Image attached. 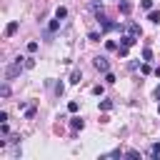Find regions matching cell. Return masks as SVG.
I'll use <instances>...</instances> for the list:
<instances>
[{
    "mask_svg": "<svg viewBox=\"0 0 160 160\" xmlns=\"http://www.w3.org/2000/svg\"><path fill=\"white\" fill-rule=\"evenodd\" d=\"M58 28H60V18H52V20L48 22V32H45V38H50L52 32H58Z\"/></svg>",
    "mask_w": 160,
    "mask_h": 160,
    "instance_id": "cell-2",
    "label": "cell"
},
{
    "mask_svg": "<svg viewBox=\"0 0 160 160\" xmlns=\"http://www.w3.org/2000/svg\"><path fill=\"white\" fill-rule=\"evenodd\" d=\"M102 158H122V152H120V150H110V152L102 155Z\"/></svg>",
    "mask_w": 160,
    "mask_h": 160,
    "instance_id": "cell-18",
    "label": "cell"
},
{
    "mask_svg": "<svg viewBox=\"0 0 160 160\" xmlns=\"http://www.w3.org/2000/svg\"><path fill=\"white\" fill-rule=\"evenodd\" d=\"M80 80H82V72H80V70H78V68H75V70H72V72H70V82H72V85H78V82H80Z\"/></svg>",
    "mask_w": 160,
    "mask_h": 160,
    "instance_id": "cell-6",
    "label": "cell"
},
{
    "mask_svg": "<svg viewBox=\"0 0 160 160\" xmlns=\"http://www.w3.org/2000/svg\"><path fill=\"white\" fill-rule=\"evenodd\" d=\"M70 128H72V130H82V128H85V120L75 115V118H70Z\"/></svg>",
    "mask_w": 160,
    "mask_h": 160,
    "instance_id": "cell-4",
    "label": "cell"
},
{
    "mask_svg": "<svg viewBox=\"0 0 160 160\" xmlns=\"http://www.w3.org/2000/svg\"><path fill=\"white\" fill-rule=\"evenodd\" d=\"M105 48H108V50H118V45H115V40H108V42H105Z\"/></svg>",
    "mask_w": 160,
    "mask_h": 160,
    "instance_id": "cell-20",
    "label": "cell"
},
{
    "mask_svg": "<svg viewBox=\"0 0 160 160\" xmlns=\"http://www.w3.org/2000/svg\"><path fill=\"white\" fill-rule=\"evenodd\" d=\"M92 65H95V70H100V72H108V70H110L108 58H95V60H92Z\"/></svg>",
    "mask_w": 160,
    "mask_h": 160,
    "instance_id": "cell-1",
    "label": "cell"
},
{
    "mask_svg": "<svg viewBox=\"0 0 160 160\" xmlns=\"http://www.w3.org/2000/svg\"><path fill=\"white\" fill-rule=\"evenodd\" d=\"M35 68V60L32 58H25V70H32Z\"/></svg>",
    "mask_w": 160,
    "mask_h": 160,
    "instance_id": "cell-16",
    "label": "cell"
},
{
    "mask_svg": "<svg viewBox=\"0 0 160 160\" xmlns=\"http://www.w3.org/2000/svg\"><path fill=\"white\" fill-rule=\"evenodd\" d=\"M128 30H130V35H135V38H140V35H142V30H140V25H138V22H130V25H128Z\"/></svg>",
    "mask_w": 160,
    "mask_h": 160,
    "instance_id": "cell-5",
    "label": "cell"
},
{
    "mask_svg": "<svg viewBox=\"0 0 160 160\" xmlns=\"http://www.w3.org/2000/svg\"><path fill=\"white\" fill-rule=\"evenodd\" d=\"M142 60H145V62H150V60H152V50H150V48H145V50H142Z\"/></svg>",
    "mask_w": 160,
    "mask_h": 160,
    "instance_id": "cell-13",
    "label": "cell"
},
{
    "mask_svg": "<svg viewBox=\"0 0 160 160\" xmlns=\"http://www.w3.org/2000/svg\"><path fill=\"white\" fill-rule=\"evenodd\" d=\"M0 95H2V98H8V95H10V88H8V85H2V88H0Z\"/></svg>",
    "mask_w": 160,
    "mask_h": 160,
    "instance_id": "cell-22",
    "label": "cell"
},
{
    "mask_svg": "<svg viewBox=\"0 0 160 160\" xmlns=\"http://www.w3.org/2000/svg\"><path fill=\"white\" fill-rule=\"evenodd\" d=\"M55 18H60V20H62V18H68V8H62V5H60V8L55 10Z\"/></svg>",
    "mask_w": 160,
    "mask_h": 160,
    "instance_id": "cell-11",
    "label": "cell"
},
{
    "mask_svg": "<svg viewBox=\"0 0 160 160\" xmlns=\"http://www.w3.org/2000/svg\"><path fill=\"white\" fill-rule=\"evenodd\" d=\"M140 70H142V75H148V72H150V70H152V68H150V62H145V65H142V68H140Z\"/></svg>",
    "mask_w": 160,
    "mask_h": 160,
    "instance_id": "cell-24",
    "label": "cell"
},
{
    "mask_svg": "<svg viewBox=\"0 0 160 160\" xmlns=\"http://www.w3.org/2000/svg\"><path fill=\"white\" fill-rule=\"evenodd\" d=\"M125 155H128V158H140V152H138V150H128Z\"/></svg>",
    "mask_w": 160,
    "mask_h": 160,
    "instance_id": "cell-25",
    "label": "cell"
},
{
    "mask_svg": "<svg viewBox=\"0 0 160 160\" xmlns=\"http://www.w3.org/2000/svg\"><path fill=\"white\" fill-rule=\"evenodd\" d=\"M100 110H102V112L112 110V100H100Z\"/></svg>",
    "mask_w": 160,
    "mask_h": 160,
    "instance_id": "cell-10",
    "label": "cell"
},
{
    "mask_svg": "<svg viewBox=\"0 0 160 160\" xmlns=\"http://www.w3.org/2000/svg\"><path fill=\"white\" fill-rule=\"evenodd\" d=\"M150 155H152V158H160V142L150 145Z\"/></svg>",
    "mask_w": 160,
    "mask_h": 160,
    "instance_id": "cell-12",
    "label": "cell"
},
{
    "mask_svg": "<svg viewBox=\"0 0 160 160\" xmlns=\"http://www.w3.org/2000/svg\"><path fill=\"white\" fill-rule=\"evenodd\" d=\"M118 2H120V0H118Z\"/></svg>",
    "mask_w": 160,
    "mask_h": 160,
    "instance_id": "cell-28",
    "label": "cell"
},
{
    "mask_svg": "<svg viewBox=\"0 0 160 160\" xmlns=\"http://www.w3.org/2000/svg\"><path fill=\"white\" fill-rule=\"evenodd\" d=\"M140 8L142 10H152V0H140Z\"/></svg>",
    "mask_w": 160,
    "mask_h": 160,
    "instance_id": "cell-15",
    "label": "cell"
},
{
    "mask_svg": "<svg viewBox=\"0 0 160 160\" xmlns=\"http://www.w3.org/2000/svg\"><path fill=\"white\" fill-rule=\"evenodd\" d=\"M0 132H2V135H8V132H10V128H8V122H0Z\"/></svg>",
    "mask_w": 160,
    "mask_h": 160,
    "instance_id": "cell-23",
    "label": "cell"
},
{
    "mask_svg": "<svg viewBox=\"0 0 160 160\" xmlns=\"http://www.w3.org/2000/svg\"><path fill=\"white\" fill-rule=\"evenodd\" d=\"M148 20L150 22H160V10H148Z\"/></svg>",
    "mask_w": 160,
    "mask_h": 160,
    "instance_id": "cell-7",
    "label": "cell"
},
{
    "mask_svg": "<svg viewBox=\"0 0 160 160\" xmlns=\"http://www.w3.org/2000/svg\"><path fill=\"white\" fill-rule=\"evenodd\" d=\"M78 108H80V105H78L75 100H70V102H68V110H70V112H78Z\"/></svg>",
    "mask_w": 160,
    "mask_h": 160,
    "instance_id": "cell-17",
    "label": "cell"
},
{
    "mask_svg": "<svg viewBox=\"0 0 160 160\" xmlns=\"http://www.w3.org/2000/svg\"><path fill=\"white\" fill-rule=\"evenodd\" d=\"M105 82H110V85H112V82H115V75H112V72H110V70H108V72H105Z\"/></svg>",
    "mask_w": 160,
    "mask_h": 160,
    "instance_id": "cell-19",
    "label": "cell"
},
{
    "mask_svg": "<svg viewBox=\"0 0 160 160\" xmlns=\"http://www.w3.org/2000/svg\"><path fill=\"white\" fill-rule=\"evenodd\" d=\"M88 40H92V42H100V32H95V30H92V32H88Z\"/></svg>",
    "mask_w": 160,
    "mask_h": 160,
    "instance_id": "cell-14",
    "label": "cell"
},
{
    "mask_svg": "<svg viewBox=\"0 0 160 160\" xmlns=\"http://www.w3.org/2000/svg\"><path fill=\"white\" fill-rule=\"evenodd\" d=\"M152 98H155V100H160V85L155 88V92H152Z\"/></svg>",
    "mask_w": 160,
    "mask_h": 160,
    "instance_id": "cell-26",
    "label": "cell"
},
{
    "mask_svg": "<svg viewBox=\"0 0 160 160\" xmlns=\"http://www.w3.org/2000/svg\"><path fill=\"white\" fill-rule=\"evenodd\" d=\"M130 10H132V5H130L128 0H120V12H122V15H128Z\"/></svg>",
    "mask_w": 160,
    "mask_h": 160,
    "instance_id": "cell-9",
    "label": "cell"
},
{
    "mask_svg": "<svg viewBox=\"0 0 160 160\" xmlns=\"http://www.w3.org/2000/svg\"><path fill=\"white\" fill-rule=\"evenodd\" d=\"M98 2H100V0H98Z\"/></svg>",
    "mask_w": 160,
    "mask_h": 160,
    "instance_id": "cell-29",
    "label": "cell"
},
{
    "mask_svg": "<svg viewBox=\"0 0 160 160\" xmlns=\"http://www.w3.org/2000/svg\"><path fill=\"white\" fill-rule=\"evenodd\" d=\"M15 32H18V22L12 20V22H8V28H5V35L10 38V35H15Z\"/></svg>",
    "mask_w": 160,
    "mask_h": 160,
    "instance_id": "cell-8",
    "label": "cell"
},
{
    "mask_svg": "<svg viewBox=\"0 0 160 160\" xmlns=\"http://www.w3.org/2000/svg\"><path fill=\"white\" fill-rule=\"evenodd\" d=\"M35 50H38V42H35V40H32V42H28V52H35Z\"/></svg>",
    "mask_w": 160,
    "mask_h": 160,
    "instance_id": "cell-21",
    "label": "cell"
},
{
    "mask_svg": "<svg viewBox=\"0 0 160 160\" xmlns=\"http://www.w3.org/2000/svg\"><path fill=\"white\" fill-rule=\"evenodd\" d=\"M158 110H160V108H158Z\"/></svg>",
    "mask_w": 160,
    "mask_h": 160,
    "instance_id": "cell-27",
    "label": "cell"
},
{
    "mask_svg": "<svg viewBox=\"0 0 160 160\" xmlns=\"http://www.w3.org/2000/svg\"><path fill=\"white\" fill-rule=\"evenodd\" d=\"M135 42H138V38H135V35H130V32H128V35H122V38H120V45H125V48H132V45H135Z\"/></svg>",
    "mask_w": 160,
    "mask_h": 160,
    "instance_id": "cell-3",
    "label": "cell"
}]
</instances>
